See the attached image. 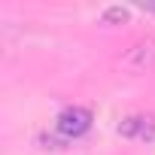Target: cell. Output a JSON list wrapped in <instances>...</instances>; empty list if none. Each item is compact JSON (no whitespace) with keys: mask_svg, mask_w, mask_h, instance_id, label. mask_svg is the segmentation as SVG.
I'll use <instances>...</instances> for the list:
<instances>
[{"mask_svg":"<svg viewBox=\"0 0 155 155\" xmlns=\"http://www.w3.org/2000/svg\"><path fill=\"white\" fill-rule=\"evenodd\" d=\"M122 137L131 140H143V143H155V116H128L119 125Z\"/></svg>","mask_w":155,"mask_h":155,"instance_id":"cell-2","label":"cell"},{"mask_svg":"<svg viewBox=\"0 0 155 155\" xmlns=\"http://www.w3.org/2000/svg\"><path fill=\"white\" fill-rule=\"evenodd\" d=\"M55 122H58V131L64 137H82L91 128V113L85 107H67V110L58 113Z\"/></svg>","mask_w":155,"mask_h":155,"instance_id":"cell-1","label":"cell"},{"mask_svg":"<svg viewBox=\"0 0 155 155\" xmlns=\"http://www.w3.org/2000/svg\"><path fill=\"white\" fill-rule=\"evenodd\" d=\"M128 18H131V12H128L125 6H110V9H104V25H128Z\"/></svg>","mask_w":155,"mask_h":155,"instance_id":"cell-4","label":"cell"},{"mask_svg":"<svg viewBox=\"0 0 155 155\" xmlns=\"http://www.w3.org/2000/svg\"><path fill=\"white\" fill-rule=\"evenodd\" d=\"M143 12H149V15H155V3H137Z\"/></svg>","mask_w":155,"mask_h":155,"instance_id":"cell-5","label":"cell"},{"mask_svg":"<svg viewBox=\"0 0 155 155\" xmlns=\"http://www.w3.org/2000/svg\"><path fill=\"white\" fill-rule=\"evenodd\" d=\"M122 61H125V67H131V70H152V67H155V37H146V40L134 43Z\"/></svg>","mask_w":155,"mask_h":155,"instance_id":"cell-3","label":"cell"}]
</instances>
